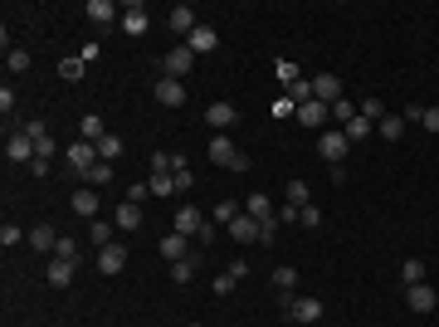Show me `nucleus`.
<instances>
[{"label": "nucleus", "instance_id": "nucleus-1", "mask_svg": "<svg viewBox=\"0 0 439 327\" xmlns=\"http://www.w3.org/2000/svg\"><path fill=\"white\" fill-rule=\"evenodd\" d=\"M210 161H215V166H229V171H249V156H244V152H239L224 132H215V137H210Z\"/></svg>", "mask_w": 439, "mask_h": 327}, {"label": "nucleus", "instance_id": "nucleus-2", "mask_svg": "<svg viewBox=\"0 0 439 327\" xmlns=\"http://www.w3.org/2000/svg\"><path fill=\"white\" fill-rule=\"evenodd\" d=\"M346 147H351V142H346V132H332V127H323V137H318V152H323V161H327L332 171L346 161Z\"/></svg>", "mask_w": 439, "mask_h": 327}, {"label": "nucleus", "instance_id": "nucleus-3", "mask_svg": "<svg viewBox=\"0 0 439 327\" xmlns=\"http://www.w3.org/2000/svg\"><path fill=\"white\" fill-rule=\"evenodd\" d=\"M283 308H288V318H293L298 327L323 323V303H318V298H293V293H288V298H283Z\"/></svg>", "mask_w": 439, "mask_h": 327}, {"label": "nucleus", "instance_id": "nucleus-4", "mask_svg": "<svg viewBox=\"0 0 439 327\" xmlns=\"http://www.w3.org/2000/svg\"><path fill=\"white\" fill-rule=\"evenodd\" d=\"M191 64H196V54H191L186 44L166 49V54H161V79H186V74H191Z\"/></svg>", "mask_w": 439, "mask_h": 327}, {"label": "nucleus", "instance_id": "nucleus-5", "mask_svg": "<svg viewBox=\"0 0 439 327\" xmlns=\"http://www.w3.org/2000/svg\"><path fill=\"white\" fill-rule=\"evenodd\" d=\"M5 161H10V166H29V161H34V142H29L25 132H10V137H5Z\"/></svg>", "mask_w": 439, "mask_h": 327}, {"label": "nucleus", "instance_id": "nucleus-6", "mask_svg": "<svg viewBox=\"0 0 439 327\" xmlns=\"http://www.w3.org/2000/svg\"><path fill=\"white\" fill-rule=\"evenodd\" d=\"M98 161H103V156H98V147H93V142H83V137H79V142L69 147V166H74L79 176H83V171H93Z\"/></svg>", "mask_w": 439, "mask_h": 327}, {"label": "nucleus", "instance_id": "nucleus-7", "mask_svg": "<svg viewBox=\"0 0 439 327\" xmlns=\"http://www.w3.org/2000/svg\"><path fill=\"white\" fill-rule=\"evenodd\" d=\"M205 225H210V220L201 215L196 206H181V211H176V234H186V239H201Z\"/></svg>", "mask_w": 439, "mask_h": 327}, {"label": "nucleus", "instance_id": "nucleus-8", "mask_svg": "<svg viewBox=\"0 0 439 327\" xmlns=\"http://www.w3.org/2000/svg\"><path fill=\"white\" fill-rule=\"evenodd\" d=\"M147 25H151L147 5H142V0H132V5L122 10V34H132V39H137V34H147Z\"/></svg>", "mask_w": 439, "mask_h": 327}, {"label": "nucleus", "instance_id": "nucleus-9", "mask_svg": "<svg viewBox=\"0 0 439 327\" xmlns=\"http://www.w3.org/2000/svg\"><path fill=\"white\" fill-rule=\"evenodd\" d=\"M234 122H239L234 103H210V108H205V127H215V132H229Z\"/></svg>", "mask_w": 439, "mask_h": 327}, {"label": "nucleus", "instance_id": "nucleus-10", "mask_svg": "<svg viewBox=\"0 0 439 327\" xmlns=\"http://www.w3.org/2000/svg\"><path fill=\"white\" fill-rule=\"evenodd\" d=\"M166 25H171L176 34H196V29H201V20H196V5H176V10L166 15Z\"/></svg>", "mask_w": 439, "mask_h": 327}, {"label": "nucleus", "instance_id": "nucleus-11", "mask_svg": "<svg viewBox=\"0 0 439 327\" xmlns=\"http://www.w3.org/2000/svg\"><path fill=\"white\" fill-rule=\"evenodd\" d=\"M156 103H161V108H181V103H186V84H181V79H161V84H156Z\"/></svg>", "mask_w": 439, "mask_h": 327}, {"label": "nucleus", "instance_id": "nucleus-12", "mask_svg": "<svg viewBox=\"0 0 439 327\" xmlns=\"http://www.w3.org/2000/svg\"><path fill=\"white\" fill-rule=\"evenodd\" d=\"M161 259H166V264H181V259H191V239L171 229V234L161 239Z\"/></svg>", "mask_w": 439, "mask_h": 327}, {"label": "nucleus", "instance_id": "nucleus-13", "mask_svg": "<svg viewBox=\"0 0 439 327\" xmlns=\"http://www.w3.org/2000/svg\"><path fill=\"white\" fill-rule=\"evenodd\" d=\"M313 98L332 108V103L342 98V79H337V74H318V79H313Z\"/></svg>", "mask_w": 439, "mask_h": 327}, {"label": "nucleus", "instance_id": "nucleus-14", "mask_svg": "<svg viewBox=\"0 0 439 327\" xmlns=\"http://www.w3.org/2000/svg\"><path fill=\"white\" fill-rule=\"evenodd\" d=\"M405 298H410V308H415V313H435V303H439V293L430 288V283H410V288H405Z\"/></svg>", "mask_w": 439, "mask_h": 327}, {"label": "nucleus", "instance_id": "nucleus-15", "mask_svg": "<svg viewBox=\"0 0 439 327\" xmlns=\"http://www.w3.org/2000/svg\"><path fill=\"white\" fill-rule=\"evenodd\" d=\"M69 211L74 215H83V220H98V196H93V186H83V191H74V201H69Z\"/></svg>", "mask_w": 439, "mask_h": 327}, {"label": "nucleus", "instance_id": "nucleus-16", "mask_svg": "<svg viewBox=\"0 0 439 327\" xmlns=\"http://www.w3.org/2000/svg\"><path fill=\"white\" fill-rule=\"evenodd\" d=\"M215 44H219V34L210 29V25H201L196 34H186V49H191V54H210Z\"/></svg>", "mask_w": 439, "mask_h": 327}, {"label": "nucleus", "instance_id": "nucleus-17", "mask_svg": "<svg viewBox=\"0 0 439 327\" xmlns=\"http://www.w3.org/2000/svg\"><path fill=\"white\" fill-rule=\"evenodd\" d=\"M229 239H239V244H259V220L239 215L234 225H229Z\"/></svg>", "mask_w": 439, "mask_h": 327}, {"label": "nucleus", "instance_id": "nucleus-18", "mask_svg": "<svg viewBox=\"0 0 439 327\" xmlns=\"http://www.w3.org/2000/svg\"><path fill=\"white\" fill-rule=\"evenodd\" d=\"M244 215H254L259 225H269V220H273V201H269L264 191H254V196L244 201Z\"/></svg>", "mask_w": 439, "mask_h": 327}, {"label": "nucleus", "instance_id": "nucleus-19", "mask_svg": "<svg viewBox=\"0 0 439 327\" xmlns=\"http://www.w3.org/2000/svg\"><path fill=\"white\" fill-rule=\"evenodd\" d=\"M112 225H117V229H127V234H132V229H137V225H142V206H132V201H122V206H117V211H112Z\"/></svg>", "mask_w": 439, "mask_h": 327}, {"label": "nucleus", "instance_id": "nucleus-20", "mask_svg": "<svg viewBox=\"0 0 439 327\" xmlns=\"http://www.w3.org/2000/svg\"><path fill=\"white\" fill-rule=\"evenodd\" d=\"M74 269L79 264H69V259H49V288H69L74 283Z\"/></svg>", "mask_w": 439, "mask_h": 327}, {"label": "nucleus", "instance_id": "nucleus-21", "mask_svg": "<svg viewBox=\"0 0 439 327\" xmlns=\"http://www.w3.org/2000/svg\"><path fill=\"white\" fill-rule=\"evenodd\" d=\"M122 264H127V249H122V244H108V249H103V254H98V269H103V274H122Z\"/></svg>", "mask_w": 439, "mask_h": 327}, {"label": "nucleus", "instance_id": "nucleus-22", "mask_svg": "<svg viewBox=\"0 0 439 327\" xmlns=\"http://www.w3.org/2000/svg\"><path fill=\"white\" fill-rule=\"evenodd\" d=\"M79 132H83V142H93V147H98V142L108 137V127H103V117H98V112H83V122H79Z\"/></svg>", "mask_w": 439, "mask_h": 327}, {"label": "nucleus", "instance_id": "nucleus-23", "mask_svg": "<svg viewBox=\"0 0 439 327\" xmlns=\"http://www.w3.org/2000/svg\"><path fill=\"white\" fill-rule=\"evenodd\" d=\"M376 137H386V142H400V137H405V117H396V112H386V117L376 122Z\"/></svg>", "mask_w": 439, "mask_h": 327}, {"label": "nucleus", "instance_id": "nucleus-24", "mask_svg": "<svg viewBox=\"0 0 439 327\" xmlns=\"http://www.w3.org/2000/svg\"><path fill=\"white\" fill-rule=\"evenodd\" d=\"M298 122H303V127H323V122H327V103H318V98L303 103V108H298Z\"/></svg>", "mask_w": 439, "mask_h": 327}, {"label": "nucleus", "instance_id": "nucleus-25", "mask_svg": "<svg viewBox=\"0 0 439 327\" xmlns=\"http://www.w3.org/2000/svg\"><path fill=\"white\" fill-rule=\"evenodd\" d=\"M342 132H346V142H366V137H376V122H366V117L356 112V117H351Z\"/></svg>", "mask_w": 439, "mask_h": 327}, {"label": "nucleus", "instance_id": "nucleus-26", "mask_svg": "<svg viewBox=\"0 0 439 327\" xmlns=\"http://www.w3.org/2000/svg\"><path fill=\"white\" fill-rule=\"evenodd\" d=\"M147 186H151V196H176V171H151Z\"/></svg>", "mask_w": 439, "mask_h": 327}, {"label": "nucleus", "instance_id": "nucleus-27", "mask_svg": "<svg viewBox=\"0 0 439 327\" xmlns=\"http://www.w3.org/2000/svg\"><path fill=\"white\" fill-rule=\"evenodd\" d=\"M25 244H29V249H44V254H49V249H54V244H59V234H54V229H49V225H34V229H29V239H25Z\"/></svg>", "mask_w": 439, "mask_h": 327}, {"label": "nucleus", "instance_id": "nucleus-28", "mask_svg": "<svg viewBox=\"0 0 439 327\" xmlns=\"http://www.w3.org/2000/svg\"><path fill=\"white\" fill-rule=\"evenodd\" d=\"M54 259H69V264H79V259H83V244H79V239H69V234H59V244H54Z\"/></svg>", "mask_w": 439, "mask_h": 327}, {"label": "nucleus", "instance_id": "nucleus-29", "mask_svg": "<svg viewBox=\"0 0 439 327\" xmlns=\"http://www.w3.org/2000/svg\"><path fill=\"white\" fill-rule=\"evenodd\" d=\"M293 283H298V269H293V264H278V269H273V288L288 298V293H293Z\"/></svg>", "mask_w": 439, "mask_h": 327}, {"label": "nucleus", "instance_id": "nucleus-30", "mask_svg": "<svg viewBox=\"0 0 439 327\" xmlns=\"http://www.w3.org/2000/svg\"><path fill=\"white\" fill-rule=\"evenodd\" d=\"M112 229H117V225H108V220H88V239H93L98 249H108L112 244Z\"/></svg>", "mask_w": 439, "mask_h": 327}, {"label": "nucleus", "instance_id": "nucleus-31", "mask_svg": "<svg viewBox=\"0 0 439 327\" xmlns=\"http://www.w3.org/2000/svg\"><path fill=\"white\" fill-rule=\"evenodd\" d=\"M400 283L410 288V283H425V259H405L400 264Z\"/></svg>", "mask_w": 439, "mask_h": 327}, {"label": "nucleus", "instance_id": "nucleus-32", "mask_svg": "<svg viewBox=\"0 0 439 327\" xmlns=\"http://www.w3.org/2000/svg\"><path fill=\"white\" fill-rule=\"evenodd\" d=\"M239 215H244V206H239V201H219V206H215V225H224V229H229Z\"/></svg>", "mask_w": 439, "mask_h": 327}, {"label": "nucleus", "instance_id": "nucleus-33", "mask_svg": "<svg viewBox=\"0 0 439 327\" xmlns=\"http://www.w3.org/2000/svg\"><path fill=\"white\" fill-rule=\"evenodd\" d=\"M112 15H117V5H112V0H88V20H93V25H108Z\"/></svg>", "mask_w": 439, "mask_h": 327}, {"label": "nucleus", "instance_id": "nucleus-34", "mask_svg": "<svg viewBox=\"0 0 439 327\" xmlns=\"http://www.w3.org/2000/svg\"><path fill=\"white\" fill-rule=\"evenodd\" d=\"M83 69H88V64H83V54H74V59H64V64H59V79H64V84H74V79H83Z\"/></svg>", "mask_w": 439, "mask_h": 327}, {"label": "nucleus", "instance_id": "nucleus-35", "mask_svg": "<svg viewBox=\"0 0 439 327\" xmlns=\"http://www.w3.org/2000/svg\"><path fill=\"white\" fill-rule=\"evenodd\" d=\"M332 122H342V127H346V122H351V117H356V112H361V108H356V103H351V98H337V103H332Z\"/></svg>", "mask_w": 439, "mask_h": 327}, {"label": "nucleus", "instance_id": "nucleus-36", "mask_svg": "<svg viewBox=\"0 0 439 327\" xmlns=\"http://www.w3.org/2000/svg\"><path fill=\"white\" fill-rule=\"evenodd\" d=\"M288 98L303 108V103H313V79H298V84H288Z\"/></svg>", "mask_w": 439, "mask_h": 327}, {"label": "nucleus", "instance_id": "nucleus-37", "mask_svg": "<svg viewBox=\"0 0 439 327\" xmlns=\"http://www.w3.org/2000/svg\"><path fill=\"white\" fill-rule=\"evenodd\" d=\"M83 181H88V186H108L112 181V161H98L93 171H83Z\"/></svg>", "mask_w": 439, "mask_h": 327}, {"label": "nucleus", "instance_id": "nucleus-38", "mask_svg": "<svg viewBox=\"0 0 439 327\" xmlns=\"http://www.w3.org/2000/svg\"><path fill=\"white\" fill-rule=\"evenodd\" d=\"M273 74H278V79H283V88H288V84H298V79H303V74H298V64H293V59H278V64H273Z\"/></svg>", "mask_w": 439, "mask_h": 327}, {"label": "nucleus", "instance_id": "nucleus-39", "mask_svg": "<svg viewBox=\"0 0 439 327\" xmlns=\"http://www.w3.org/2000/svg\"><path fill=\"white\" fill-rule=\"evenodd\" d=\"M288 206H313V196H308V181H288Z\"/></svg>", "mask_w": 439, "mask_h": 327}, {"label": "nucleus", "instance_id": "nucleus-40", "mask_svg": "<svg viewBox=\"0 0 439 327\" xmlns=\"http://www.w3.org/2000/svg\"><path fill=\"white\" fill-rule=\"evenodd\" d=\"M361 117H366V122H381V117H386V103H381V98H361Z\"/></svg>", "mask_w": 439, "mask_h": 327}, {"label": "nucleus", "instance_id": "nucleus-41", "mask_svg": "<svg viewBox=\"0 0 439 327\" xmlns=\"http://www.w3.org/2000/svg\"><path fill=\"white\" fill-rule=\"evenodd\" d=\"M171 279H176V283H191V279H196V259H181V264H171Z\"/></svg>", "mask_w": 439, "mask_h": 327}, {"label": "nucleus", "instance_id": "nucleus-42", "mask_svg": "<svg viewBox=\"0 0 439 327\" xmlns=\"http://www.w3.org/2000/svg\"><path fill=\"white\" fill-rule=\"evenodd\" d=\"M5 64H10V74H25V69H29V54H25V49H10Z\"/></svg>", "mask_w": 439, "mask_h": 327}, {"label": "nucleus", "instance_id": "nucleus-43", "mask_svg": "<svg viewBox=\"0 0 439 327\" xmlns=\"http://www.w3.org/2000/svg\"><path fill=\"white\" fill-rule=\"evenodd\" d=\"M98 156H103V161L122 156V142H117V137H103V142H98Z\"/></svg>", "mask_w": 439, "mask_h": 327}, {"label": "nucleus", "instance_id": "nucleus-44", "mask_svg": "<svg viewBox=\"0 0 439 327\" xmlns=\"http://www.w3.org/2000/svg\"><path fill=\"white\" fill-rule=\"evenodd\" d=\"M29 142H34V156H39V161L54 156V137H29Z\"/></svg>", "mask_w": 439, "mask_h": 327}, {"label": "nucleus", "instance_id": "nucleus-45", "mask_svg": "<svg viewBox=\"0 0 439 327\" xmlns=\"http://www.w3.org/2000/svg\"><path fill=\"white\" fill-rule=\"evenodd\" d=\"M147 196H151V186H147V181H132V186H127V201H132V206H142Z\"/></svg>", "mask_w": 439, "mask_h": 327}, {"label": "nucleus", "instance_id": "nucleus-46", "mask_svg": "<svg viewBox=\"0 0 439 327\" xmlns=\"http://www.w3.org/2000/svg\"><path fill=\"white\" fill-rule=\"evenodd\" d=\"M273 117H298V103H293V98H288V93H283V98H278V103H273Z\"/></svg>", "mask_w": 439, "mask_h": 327}, {"label": "nucleus", "instance_id": "nucleus-47", "mask_svg": "<svg viewBox=\"0 0 439 327\" xmlns=\"http://www.w3.org/2000/svg\"><path fill=\"white\" fill-rule=\"evenodd\" d=\"M298 220H303L308 229H318V225H323V211H318V206H303V211H298Z\"/></svg>", "mask_w": 439, "mask_h": 327}, {"label": "nucleus", "instance_id": "nucleus-48", "mask_svg": "<svg viewBox=\"0 0 439 327\" xmlns=\"http://www.w3.org/2000/svg\"><path fill=\"white\" fill-rule=\"evenodd\" d=\"M20 239H29V234H20V229H15V225H5V229H0V244H5V249H15V244H20Z\"/></svg>", "mask_w": 439, "mask_h": 327}, {"label": "nucleus", "instance_id": "nucleus-49", "mask_svg": "<svg viewBox=\"0 0 439 327\" xmlns=\"http://www.w3.org/2000/svg\"><path fill=\"white\" fill-rule=\"evenodd\" d=\"M0 112H5V117H10V112H15V88H10V84H5V88H0Z\"/></svg>", "mask_w": 439, "mask_h": 327}, {"label": "nucleus", "instance_id": "nucleus-50", "mask_svg": "<svg viewBox=\"0 0 439 327\" xmlns=\"http://www.w3.org/2000/svg\"><path fill=\"white\" fill-rule=\"evenodd\" d=\"M298 211H303V206H283V211H273V220H278V225H293Z\"/></svg>", "mask_w": 439, "mask_h": 327}, {"label": "nucleus", "instance_id": "nucleus-51", "mask_svg": "<svg viewBox=\"0 0 439 327\" xmlns=\"http://www.w3.org/2000/svg\"><path fill=\"white\" fill-rule=\"evenodd\" d=\"M210 288H215L219 298H224V293H234V279H229V274H219V279H215V283H210Z\"/></svg>", "mask_w": 439, "mask_h": 327}, {"label": "nucleus", "instance_id": "nucleus-52", "mask_svg": "<svg viewBox=\"0 0 439 327\" xmlns=\"http://www.w3.org/2000/svg\"><path fill=\"white\" fill-rule=\"evenodd\" d=\"M224 274H229V279H234V283H239V279H244V274H249V264H244V259H234V264H229V269H224Z\"/></svg>", "mask_w": 439, "mask_h": 327}, {"label": "nucleus", "instance_id": "nucleus-53", "mask_svg": "<svg viewBox=\"0 0 439 327\" xmlns=\"http://www.w3.org/2000/svg\"><path fill=\"white\" fill-rule=\"evenodd\" d=\"M425 127H430V132H439V108H425Z\"/></svg>", "mask_w": 439, "mask_h": 327}, {"label": "nucleus", "instance_id": "nucleus-54", "mask_svg": "<svg viewBox=\"0 0 439 327\" xmlns=\"http://www.w3.org/2000/svg\"><path fill=\"white\" fill-rule=\"evenodd\" d=\"M191 327H201V323H191Z\"/></svg>", "mask_w": 439, "mask_h": 327}]
</instances>
